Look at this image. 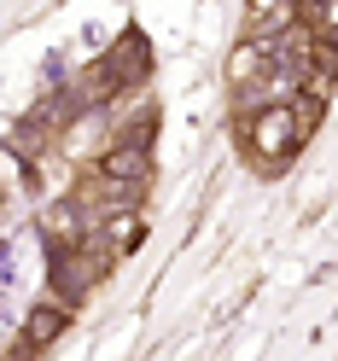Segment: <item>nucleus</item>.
Returning a JSON list of instances; mask_svg holds the SVG:
<instances>
[{
	"label": "nucleus",
	"instance_id": "f257e3e1",
	"mask_svg": "<svg viewBox=\"0 0 338 361\" xmlns=\"http://www.w3.org/2000/svg\"><path fill=\"white\" fill-rule=\"evenodd\" d=\"M239 140H245V152L257 157V169H286V157L298 152L309 134H303V123H298V105H262V111H251V117L239 123Z\"/></svg>",
	"mask_w": 338,
	"mask_h": 361
},
{
	"label": "nucleus",
	"instance_id": "f03ea898",
	"mask_svg": "<svg viewBox=\"0 0 338 361\" xmlns=\"http://www.w3.org/2000/svg\"><path fill=\"white\" fill-rule=\"evenodd\" d=\"M146 169H152V152H146V140H140V134H128V140H117V146L105 152V180L140 187V180H146Z\"/></svg>",
	"mask_w": 338,
	"mask_h": 361
},
{
	"label": "nucleus",
	"instance_id": "7ed1b4c3",
	"mask_svg": "<svg viewBox=\"0 0 338 361\" xmlns=\"http://www.w3.org/2000/svg\"><path fill=\"white\" fill-rule=\"evenodd\" d=\"M59 326H64V309H35V314H30V326H24V338H30V344H47Z\"/></svg>",
	"mask_w": 338,
	"mask_h": 361
}]
</instances>
